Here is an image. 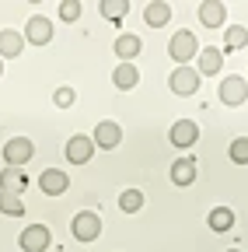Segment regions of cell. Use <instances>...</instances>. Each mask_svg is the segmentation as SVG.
Instances as JSON below:
<instances>
[{"label": "cell", "mask_w": 248, "mask_h": 252, "mask_svg": "<svg viewBox=\"0 0 248 252\" xmlns=\"http://www.w3.org/2000/svg\"><path fill=\"white\" fill-rule=\"evenodd\" d=\"M199 39L193 35V32L189 28H182V32H175V35H171V42H168V56L178 63V67H189V63L199 56Z\"/></svg>", "instance_id": "obj_1"}, {"label": "cell", "mask_w": 248, "mask_h": 252, "mask_svg": "<svg viewBox=\"0 0 248 252\" xmlns=\"http://www.w3.org/2000/svg\"><path fill=\"white\" fill-rule=\"evenodd\" d=\"M70 231L77 242H95V238H102V217L95 210H77L70 220Z\"/></svg>", "instance_id": "obj_2"}, {"label": "cell", "mask_w": 248, "mask_h": 252, "mask_svg": "<svg viewBox=\"0 0 248 252\" xmlns=\"http://www.w3.org/2000/svg\"><path fill=\"white\" fill-rule=\"evenodd\" d=\"M32 158H35V144L28 140V137H11V140L4 144V161H7V168H25Z\"/></svg>", "instance_id": "obj_3"}, {"label": "cell", "mask_w": 248, "mask_h": 252, "mask_svg": "<svg viewBox=\"0 0 248 252\" xmlns=\"http://www.w3.org/2000/svg\"><path fill=\"white\" fill-rule=\"evenodd\" d=\"M168 88H171V94H178V98H189V94L199 91V70L196 67H175L171 77H168Z\"/></svg>", "instance_id": "obj_4"}, {"label": "cell", "mask_w": 248, "mask_h": 252, "mask_svg": "<svg viewBox=\"0 0 248 252\" xmlns=\"http://www.w3.org/2000/svg\"><path fill=\"white\" fill-rule=\"evenodd\" d=\"M217 98H220L224 105H245L248 102V81L245 77H238V74H231V77H224L220 81V91H217Z\"/></svg>", "instance_id": "obj_5"}, {"label": "cell", "mask_w": 248, "mask_h": 252, "mask_svg": "<svg viewBox=\"0 0 248 252\" xmlns=\"http://www.w3.org/2000/svg\"><path fill=\"white\" fill-rule=\"evenodd\" d=\"M25 42L32 46H49L53 42V21L46 14H32L25 21Z\"/></svg>", "instance_id": "obj_6"}, {"label": "cell", "mask_w": 248, "mask_h": 252, "mask_svg": "<svg viewBox=\"0 0 248 252\" xmlns=\"http://www.w3.org/2000/svg\"><path fill=\"white\" fill-rule=\"evenodd\" d=\"M168 140H171V147H178V151H189V147L199 140V126H196L193 119H178L171 130H168Z\"/></svg>", "instance_id": "obj_7"}, {"label": "cell", "mask_w": 248, "mask_h": 252, "mask_svg": "<svg viewBox=\"0 0 248 252\" xmlns=\"http://www.w3.org/2000/svg\"><path fill=\"white\" fill-rule=\"evenodd\" d=\"M49 238H53V231H49L46 224H28V228L18 235V242H21L25 252H46V249H49Z\"/></svg>", "instance_id": "obj_8"}, {"label": "cell", "mask_w": 248, "mask_h": 252, "mask_svg": "<svg viewBox=\"0 0 248 252\" xmlns=\"http://www.w3.org/2000/svg\"><path fill=\"white\" fill-rule=\"evenodd\" d=\"M91 140H95V147L112 151V147H119V144H122V126H119V123H112V119H102V123L95 126V133H91Z\"/></svg>", "instance_id": "obj_9"}, {"label": "cell", "mask_w": 248, "mask_h": 252, "mask_svg": "<svg viewBox=\"0 0 248 252\" xmlns=\"http://www.w3.org/2000/svg\"><path fill=\"white\" fill-rule=\"evenodd\" d=\"M91 154H95V140H91V137L77 133V137L67 140V161H70V165H87Z\"/></svg>", "instance_id": "obj_10"}, {"label": "cell", "mask_w": 248, "mask_h": 252, "mask_svg": "<svg viewBox=\"0 0 248 252\" xmlns=\"http://www.w3.org/2000/svg\"><path fill=\"white\" fill-rule=\"evenodd\" d=\"M196 60H199V63H196V70H199V77H203V74H206V77H217V74L224 70V53L217 49V46H203Z\"/></svg>", "instance_id": "obj_11"}, {"label": "cell", "mask_w": 248, "mask_h": 252, "mask_svg": "<svg viewBox=\"0 0 248 252\" xmlns=\"http://www.w3.org/2000/svg\"><path fill=\"white\" fill-rule=\"evenodd\" d=\"M67 186H70V179H67V172H59V168H46L39 175V189L46 196H63Z\"/></svg>", "instance_id": "obj_12"}, {"label": "cell", "mask_w": 248, "mask_h": 252, "mask_svg": "<svg viewBox=\"0 0 248 252\" xmlns=\"http://www.w3.org/2000/svg\"><path fill=\"white\" fill-rule=\"evenodd\" d=\"M25 186H28L25 168H7V165H4V172H0V193L21 196V193H25Z\"/></svg>", "instance_id": "obj_13"}, {"label": "cell", "mask_w": 248, "mask_h": 252, "mask_svg": "<svg viewBox=\"0 0 248 252\" xmlns=\"http://www.w3.org/2000/svg\"><path fill=\"white\" fill-rule=\"evenodd\" d=\"M140 49H143V42H140V35H133V32H122V35L115 39V56H119V63H133V60L140 56Z\"/></svg>", "instance_id": "obj_14"}, {"label": "cell", "mask_w": 248, "mask_h": 252, "mask_svg": "<svg viewBox=\"0 0 248 252\" xmlns=\"http://www.w3.org/2000/svg\"><path fill=\"white\" fill-rule=\"evenodd\" d=\"M171 182H175V186H193V182H196V158H193V154L178 158V161L171 165Z\"/></svg>", "instance_id": "obj_15"}, {"label": "cell", "mask_w": 248, "mask_h": 252, "mask_svg": "<svg viewBox=\"0 0 248 252\" xmlns=\"http://www.w3.org/2000/svg\"><path fill=\"white\" fill-rule=\"evenodd\" d=\"M21 49H25V35H21V32H14V28L0 32V60H14V56H21Z\"/></svg>", "instance_id": "obj_16"}, {"label": "cell", "mask_w": 248, "mask_h": 252, "mask_svg": "<svg viewBox=\"0 0 248 252\" xmlns=\"http://www.w3.org/2000/svg\"><path fill=\"white\" fill-rule=\"evenodd\" d=\"M112 84L119 91H133L140 84V70H137V63H119V67L112 70Z\"/></svg>", "instance_id": "obj_17"}, {"label": "cell", "mask_w": 248, "mask_h": 252, "mask_svg": "<svg viewBox=\"0 0 248 252\" xmlns=\"http://www.w3.org/2000/svg\"><path fill=\"white\" fill-rule=\"evenodd\" d=\"M199 21L206 28H220L227 21V7L224 4H217V0H206V4H199Z\"/></svg>", "instance_id": "obj_18"}, {"label": "cell", "mask_w": 248, "mask_h": 252, "mask_svg": "<svg viewBox=\"0 0 248 252\" xmlns=\"http://www.w3.org/2000/svg\"><path fill=\"white\" fill-rule=\"evenodd\" d=\"M206 224H210V231H231L234 228V210L231 207H213L206 214Z\"/></svg>", "instance_id": "obj_19"}, {"label": "cell", "mask_w": 248, "mask_h": 252, "mask_svg": "<svg viewBox=\"0 0 248 252\" xmlns=\"http://www.w3.org/2000/svg\"><path fill=\"white\" fill-rule=\"evenodd\" d=\"M241 46H248V28H245V25H231V28L224 32V46H220V53H238Z\"/></svg>", "instance_id": "obj_20"}, {"label": "cell", "mask_w": 248, "mask_h": 252, "mask_svg": "<svg viewBox=\"0 0 248 252\" xmlns=\"http://www.w3.org/2000/svg\"><path fill=\"white\" fill-rule=\"evenodd\" d=\"M143 18H147V25H150V28H161V25H168V21H171V4H161V0H154V4H147Z\"/></svg>", "instance_id": "obj_21"}, {"label": "cell", "mask_w": 248, "mask_h": 252, "mask_svg": "<svg viewBox=\"0 0 248 252\" xmlns=\"http://www.w3.org/2000/svg\"><path fill=\"white\" fill-rule=\"evenodd\" d=\"M119 210L122 214L143 210V193H140V189H122V193H119Z\"/></svg>", "instance_id": "obj_22"}, {"label": "cell", "mask_w": 248, "mask_h": 252, "mask_svg": "<svg viewBox=\"0 0 248 252\" xmlns=\"http://www.w3.org/2000/svg\"><path fill=\"white\" fill-rule=\"evenodd\" d=\"M98 11H102L109 21H122V18H126V11H130V0H102Z\"/></svg>", "instance_id": "obj_23"}, {"label": "cell", "mask_w": 248, "mask_h": 252, "mask_svg": "<svg viewBox=\"0 0 248 252\" xmlns=\"http://www.w3.org/2000/svg\"><path fill=\"white\" fill-rule=\"evenodd\" d=\"M0 214H7V217H21V214H25V203H21V196L0 193Z\"/></svg>", "instance_id": "obj_24"}, {"label": "cell", "mask_w": 248, "mask_h": 252, "mask_svg": "<svg viewBox=\"0 0 248 252\" xmlns=\"http://www.w3.org/2000/svg\"><path fill=\"white\" fill-rule=\"evenodd\" d=\"M227 154H231V161H234V165H248V137H238V140H231Z\"/></svg>", "instance_id": "obj_25"}, {"label": "cell", "mask_w": 248, "mask_h": 252, "mask_svg": "<svg viewBox=\"0 0 248 252\" xmlns=\"http://www.w3.org/2000/svg\"><path fill=\"white\" fill-rule=\"evenodd\" d=\"M74 102H77V91H74V88L63 84V88H56V91H53V105H56V109H70Z\"/></svg>", "instance_id": "obj_26"}, {"label": "cell", "mask_w": 248, "mask_h": 252, "mask_svg": "<svg viewBox=\"0 0 248 252\" xmlns=\"http://www.w3.org/2000/svg\"><path fill=\"white\" fill-rule=\"evenodd\" d=\"M56 11H59V18L70 21V25L81 18V4H77V0H59V7H56Z\"/></svg>", "instance_id": "obj_27"}, {"label": "cell", "mask_w": 248, "mask_h": 252, "mask_svg": "<svg viewBox=\"0 0 248 252\" xmlns=\"http://www.w3.org/2000/svg\"><path fill=\"white\" fill-rule=\"evenodd\" d=\"M0 77H4V60H0Z\"/></svg>", "instance_id": "obj_28"}, {"label": "cell", "mask_w": 248, "mask_h": 252, "mask_svg": "<svg viewBox=\"0 0 248 252\" xmlns=\"http://www.w3.org/2000/svg\"><path fill=\"white\" fill-rule=\"evenodd\" d=\"M227 252H241V249H227Z\"/></svg>", "instance_id": "obj_29"}, {"label": "cell", "mask_w": 248, "mask_h": 252, "mask_svg": "<svg viewBox=\"0 0 248 252\" xmlns=\"http://www.w3.org/2000/svg\"><path fill=\"white\" fill-rule=\"evenodd\" d=\"M245 81H248V77H245Z\"/></svg>", "instance_id": "obj_30"}]
</instances>
